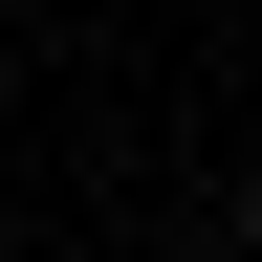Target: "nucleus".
I'll list each match as a JSON object with an SVG mask.
<instances>
[{"label":"nucleus","instance_id":"f257e3e1","mask_svg":"<svg viewBox=\"0 0 262 262\" xmlns=\"http://www.w3.org/2000/svg\"><path fill=\"white\" fill-rule=\"evenodd\" d=\"M241 262H262V175H241Z\"/></svg>","mask_w":262,"mask_h":262}]
</instances>
